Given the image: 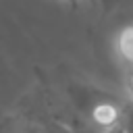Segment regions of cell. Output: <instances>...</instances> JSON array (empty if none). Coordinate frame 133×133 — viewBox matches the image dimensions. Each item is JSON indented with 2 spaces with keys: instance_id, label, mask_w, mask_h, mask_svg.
I'll return each instance as SVG.
<instances>
[{
  "instance_id": "7",
  "label": "cell",
  "mask_w": 133,
  "mask_h": 133,
  "mask_svg": "<svg viewBox=\"0 0 133 133\" xmlns=\"http://www.w3.org/2000/svg\"><path fill=\"white\" fill-rule=\"evenodd\" d=\"M106 133H125V131H123V127L118 125V127H114V129H110V131H106Z\"/></svg>"
},
{
  "instance_id": "3",
  "label": "cell",
  "mask_w": 133,
  "mask_h": 133,
  "mask_svg": "<svg viewBox=\"0 0 133 133\" xmlns=\"http://www.w3.org/2000/svg\"><path fill=\"white\" fill-rule=\"evenodd\" d=\"M121 127H123L125 133H133V100L125 102V112H123Z\"/></svg>"
},
{
  "instance_id": "6",
  "label": "cell",
  "mask_w": 133,
  "mask_h": 133,
  "mask_svg": "<svg viewBox=\"0 0 133 133\" xmlns=\"http://www.w3.org/2000/svg\"><path fill=\"white\" fill-rule=\"evenodd\" d=\"M66 2H71V4H79V2H85V4H98L100 0H66Z\"/></svg>"
},
{
  "instance_id": "4",
  "label": "cell",
  "mask_w": 133,
  "mask_h": 133,
  "mask_svg": "<svg viewBox=\"0 0 133 133\" xmlns=\"http://www.w3.org/2000/svg\"><path fill=\"white\" fill-rule=\"evenodd\" d=\"M44 131H46V133H75L69 125H64V123H60V121H52L50 125L44 127Z\"/></svg>"
},
{
  "instance_id": "2",
  "label": "cell",
  "mask_w": 133,
  "mask_h": 133,
  "mask_svg": "<svg viewBox=\"0 0 133 133\" xmlns=\"http://www.w3.org/2000/svg\"><path fill=\"white\" fill-rule=\"evenodd\" d=\"M8 133H46L42 125L35 123H19V125H10Z\"/></svg>"
},
{
  "instance_id": "5",
  "label": "cell",
  "mask_w": 133,
  "mask_h": 133,
  "mask_svg": "<svg viewBox=\"0 0 133 133\" xmlns=\"http://www.w3.org/2000/svg\"><path fill=\"white\" fill-rule=\"evenodd\" d=\"M125 87H127V94H129V98L133 100V66L125 71Z\"/></svg>"
},
{
  "instance_id": "1",
  "label": "cell",
  "mask_w": 133,
  "mask_h": 133,
  "mask_svg": "<svg viewBox=\"0 0 133 133\" xmlns=\"http://www.w3.org/2000/svg\"><path fill=\"white\" fill-rule=\"evenodd\" d=\"M114 56L127 69L133 66V23L121 27L114 37Z\"/></svg>"
}]
</instances>
